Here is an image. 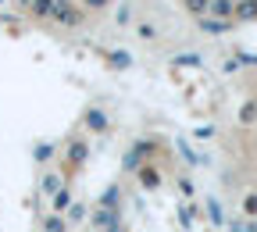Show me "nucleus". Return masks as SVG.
<instances>
[{
	"label": "nucleus",
	"instance_id": "f257e3e1",
	"mask_svg": "<svg viewBox=\"0 0 257 232\" xmlns=\"http://www.w3.org/2000/svg\"><path fill=\"white\" fill-rule=\"evenodd\" d=\"M154 154H157V143L154 140H133V147L125 150V157H121V168L125 172H136L140 164H147V161H154Z\"/></svg>",
	"mask_w": 257,
	"mask_h": 232
},
{
	"label": "nucleus",
	"instance_id": "f03ea898",
	"mask_svg": "<svg viewBox=\"0 0 257 232\" xmlns=\"http://www.w3.org/2000/svg\"><path fill=\"white\" fill-rule=\"evenodd\" d=\"M82 8L79 4H68V0H54V11H50V22H57L61 29H79L82 25Z\"/></svg>",
	"mask_w": 257,
	"mask_h": 232
},
{
	"label": "nucleus",
	"instance_id": "7ed1b4c3",
	"mask_svg": "<svg viewBox=\"0 0 257 232\" xmlns=\"http://www.w3.org/2000/svg\"><path fill=\"white\" fill-rule=\"evenodd\" d=\"M86 161H89V140L86 136H72L68 143H64V164H68V172H79Z\"/></svg>",
	"mask_w": 257,
	"mask_h": 232
},
{
	"label": "nucleus",
	"instance_id": "20e7f679",
	"mask_svg": "<svg viewBox=\"0 0 257 232\" xmlns=\"http://www.w3.org/2000/svg\"><path fill=\"white\" fill-rule=\"evenodd\" d=\"M82 129L89 136H104V132H111V114L104 107H86L82 111Z\"/></svg>",
	"mask_w": 257,
	"mask_h": 232
},
{
	"label": "nucleus",
	"instance_id": "39448f33",
	"mask_svg": "<svg viewBox=\"0 0 257 232\" xmlns=\"http://www.w3.org/2000/svg\"><path fill=\"white\" fill-rule=\"evenodd\" d=\"M197 29L204 32V36H211V40H221V36H229V32L236 29V22H229V18H211V15H204V18H197Z\"/></svg>",
	"mask_w": 257,
	"mask_h": 232
},
{
	"label": "nucleus",
	"instance_id": "423d86ee",
	"mask_svg": "<svg viewBox=\"0 0 257 232\" xmlns=\"http://www.w3.org/2000/svg\"><path fill=\"white\" fill-rule=\"evenodd\" d=\"M136 182H140L147 193H157L161 186H165V175H161V168H157L154 161H147V164H140V168H136Z\"/></svg>",
	"mask_w": 257,
	"mask_h": 232
},
{
	"label": "nucleus",
	"instance_id": "0eeeda50",
	"mask_svg": "<svg viewBox=\"0 0 257 232\" xmlns=\"http://www.w3.org/2000/svg\"><path fill=\"white\" fill-rule=\"evenodd\" d=\"M104 57H107V64H111V68H114V72H128V68H133V64H136V57H133V54H128V50H121V47H114V50H107Z\"/></svg>",
	"mask_w": 257,
	"mask_h": 232
},
{
	"label": "nucleus",
	"instance_id": "6e6552de",
	"mask_svg": "<svg viewBox=\"0 0 257 232\" xmlns=\"http://www.w3.org/2000/svg\"><path fill=\"white\" fill-rule=\"evenodd\" d=\"M172 68H204V54H197V50L172 54Z\"/></svg>",
	"mask_w": 257,
	"mask_h": 232
},
{
	"label": "nucleus",
	"instance_id": "1a4fd4ad",
	"mask_svg": "<svg viewBox=\"0 0 257 232\" xmlns=\"http://www.w3.org/2000/svg\"><path fill=\"white\" fill-rule=\"evenodd\" d=\"M236 122H239L243 129H253V125H257V96H253V100H243V104H239Z\"/></svg>",
	"mask_w": 257,
	"mask_h": 232
},
{
	"label": "nucleus",
	"instance_id": "9d476101",
	"mask_svg": "<svg viewBox=\"0 0 257 232\" xmlns=\"http://www.w3.org/2000/svg\"><path fill=\"white\" fill-rule=\"evenodd\" d=\"M232 22H257V0H236Z\"/></svg>",
	"mask_w": 257,
	"mask_h": 232
},
{
	"label": "nucleus",
	"instance_id": "9b49d317",
	"mask_svg": "<svg viewBox=\"0 0 257 232\" xmlns=\"http://www.w3.org/2000/svg\"><path fill=\"white\" fill-rule=\"evenodd\" d=\"M25 11L32 18H40V22H50V11H54V0H29Z\"/></svg>",
	"mask_w": 257,
	"mask_h": 232
},
{
	"label": "nucleus",
	"instance_id": "f8f14e48",
	"mask_svg": "<svg viewBox=\"0 0 257 232\" xmlns=\"http://www.w3.org/2000/svg\"><path fill=\"white\" fill-rule=\"evenodd\" d=\"M54 157H57V143H50V140H43V143L32 147V161H36V164H47Z\"/></svg>",
	"mask_w": 257,
	"mask_h": 232
},
{
	"label": "nucleus",
	"instance_id": "ddd939ff",
	"mask_svg": "<svg viewBox=\"0 0 257 232\" xmlns=\"http://www.w3.org/2000/svg\"><path fill=\"white\" fill-rule=\"evenodd\" d=\"M133 29H136V36H140L143 43H157V40H161V29H157V22H136Z\"/></svg>",
	"mask_w": 257,
	"mask_h": 232
},
{
	"label": "nucleus",
	"instance_id": "4468645a",
	"mask_svg": "<svg viewBox=\"0 0 257 232\" xmlns=\"http://www.w3.org/2000/svg\"><path fill=\"white\" fill-rule=\"evenodd\" d=\"M232 11H236V0H211L207 8L211 18H229V22H232Z\"/></svg>",
	"mask_w": 257,
	"mask_h": 232
},
{
	"label": "nucleus",
	"instance_id": "2eb2a0df",
	"mask_svg": "<svg viewBox=\"0 0 257 232\" xmlns=\"http://www.w3.org/2000/svg\"><path fill=\"white\" fill-rule=\"evenodd\" d=\"M50 204H54V214H61V211H68L72 207V189L68 186H61L54 196H50Z\"/></svg>",
	"mask_w": 257,
	"mask_h": 232
},
{
	"label": "nucleus",
	"instance_id": "dca6fc26",
	"mask_svg": "<svg viewBox=\"0 0 257 232\" xmlns=\"http://www.w3.org/2000/svg\"><path fill=\"white\" fill-rule=\"evenodd\" d=\"M118 204H121V189L107 186V193L100 196V211H118Z\"/></svg>",
	"mask_w": 257,
	"mask_h": 232
},
{
	"label": "nucleus",
	"instance_id": "f3484780",
	"mask_svg": "<svg viewBox=\"0 0 257 232\" xmlns=\"http://www.w3.org/2000/svg\"><path fill=\"white\" fill-rule=\"evenodd\" d=\"M207 8H211V0H182V11L193 15V18H204Z\"/></svg>",
	"mask_w": 257,
	"mask_h": 232
},
{
	"label": "nucleus",
	"instance_id": "a211bd4d",
	"mask_svg": "<svg viewBox=\"0 0 257 232\" xmlns=\"http://www.w3.org/2000/svg\"><path fill=\"white\" fill-rule=\"evenodd\" d=\"M229 232H257V218H232Z\"/></svg>",
	"mask_w": 257,
	"mask_h": 232
},
{
	"label": "nucleus",
	"instance_id": "6ab92c4d",
	"mask_svg": "<svg viewBox=\"0 0 257 232\" xmlns=\"http://www.w3.org/2000/svg\"><path fill=\"white\" fill-rule=\"evenodd\" d=\"M232 57L239 61V68H257V54L253 50H232Z\"/></svg>",
	"mask_w": 257,
	"mask_h": 232
},
{
	"label": "nucleus",
	"instance_id": "aec40b11",
	"mask_svg": "<svg viewBox=\"0 0 257 232\" xmlns=\"http://www.w3.org/2000/svg\"><path fill=\"white\" fill-rule=\"evenodd\" d=\"M175 147H179V154H182V157H186L189 164H204V154H197V150H193L189 143H182V140H179Z\"/></svg>",
	"mask_w": 257,
	"mask_h": 232
},
{
	"label": "nucleus",
	"instance_id": "412c9836",
	"mask_svg": "<svg viewBox=\"0 0 257 232\" xmlns=\"http://www.w3.org/2000/svg\"><path fill=\"white\" fill-rule=\"evenodd\" d=\"M61 186H64V182H61V175H57V172H47V175H43V193H50V196H54Z\"/></svg>",
	"mask_w": 257,
	"mask_h": 232
},
{
	"label": "nucleus",
	"instance_id": "4be33fe9",
	"mask_svg": "<svg viewBox=\"0 0 257 232\" xmlns=\"http://www.w3.org/2000/svg\"><path fill=\"white\" fill-rule=\"evenodd\" d=\"M114 22H118V25H133V4H118Z\"/></svg>",
	"mask_w": 257,
	"mask_h": 232
},
{
	"label": "nucleus",
	"instance_id": "5701e85b",
	"mask_svg": "<svg viewBox=\"0 0 257 232\" xmlns=\"http://www.w3.org/2000/svg\"><path fill=\"white\" fill-rule=\"evenodd\" d=\"M193 140H197V143L214 140V125H197V129H193Z\"/></svg>",
	"mask_w": 257,
	"mask_h": 232
},
{
	"label": "nucleus",
	"instance_id": "b1692460",
	"mask_svg": "<svg viewBox=\"0 0 257 232\" xmlns=\"http://www.w3.org/2000/svg\"><path fill=\"white\" fill-rule=\"evenodd\" d=\"M243 214L246 218H257V193H246L243 196Z\"/></svg>",
	"mask_w": 257,
	"mask_h": 232
},
{
	"label": "nucleus",
	"instance_id": "393cba45",
	"mask_svg": "<svg viewBox=\"0 0 257 232\" xmlns=\"http://www.w3.org/2000/svg\"><path fill=\"white\" fill-rule=\"evenodd\" d=\"M43 228H47V232H64V228H68V225H64V218H61V214H50Z\"/></svg>",
	"mask_w": 257,
	"mask_h": 232
},
{
	"label": "nucleus",
	"instance_id": "a878e982",
	"mask_svg": "<svg viewBox=\"0 0 257 232\" xmlns=\"http://www.w3.org/2000/svg\"><path fill=\"white\" fill-rule=\"evenodd\" d=\"M221 72H225V75H239L243 68H239V61H236V57L229 54V57H225V64H221Z\"/></svg>",
	"mask_w": 257,
	"mask_h": 232
},
{
	"label": "nucleus",
	"instance_id": "bb28decb",
	"mask_svg": "<svg viewBox=\"0 0 257 232\" xmlns=\"http://www.w3.org/2000/svg\"><path fill=\"white\" fill-rule=\"evenodd\" d=\"M68 214H72V221H82V218H86V207L72 200V207H68Z\"/></svg>",
	"mask_w": 257,
	"mask_h": 232
},
{
	"label": "nucleus",
	"instance_id": "cd10ccee",
	"mask_svg": "<svg viewBox=\"0 0 257 232\" xmlns=\"http://www.w3.org/2000/svg\"><path fill=\"white\" fill-rule=\"evenodd\" d=\"M207 214H211V221H221V204L218 200H207Z\"/></svg>",
	"mask_w": 257,
	"mask_h": 232
},
{
	"label": "nucleus",
	"instance_id": "c85d7f7f",
	"mask_svg": "<svg viewBox=\"0 0 257 232\" xmlns=\"http://www.w3.org/2000/svg\"><path fill=\"white\" fill-rule=\"evenodd\" d=\"M111 4V0H82V8H89V11H104Z\"/></svg>",
	"mask_w": 257,
	"mask_h": 232
},
{
	"label": "nucleus",
	"instance_id": "c756f323",
	"mask_svg": "<svg viewBox=\"0 0 257 232\" xmlns=\"http://www.w3.org/2000/svg\"><path fill=\"white\" fill-rule=\"evenodd\" d=\"M179 189H182V193L189 196V193H193V182H189V179H179Z\"/></svg>",
	"mask_w": 257,
	"mask_h": 232
},
{
	"label": "nucleus",
	"instance_id": "7c9ffc66",
	"mask_svg": "<svg viewBox=\"0 0 257 232\" xmlns=\"http://www.w3.org/2000/svg\"><path fill=\"white\" fill-rule=\"evenodd\" d=\"M18 4H22V8H25V4H29V0H18Z\"/></svg>",
	"mask_w": 257,
	"mask_h": 232
},
{
	"label": "nucleus",
	"instance_id": "2f4dec72",
	"mask_svg": "<svg viewBox=\"0 0 257 232\" xmlns=\"http://www.w3.org/2000/svg\"><path fill=\"white\" fill-rule=\"evenodd\" d=\"M0 4H4V0H0Z\"/></svg>",
	"mask_w": 257,
	"mask_h": 232
}]
</instances>
